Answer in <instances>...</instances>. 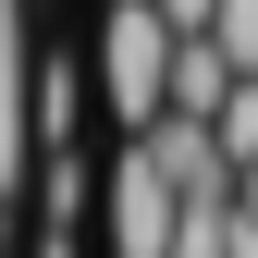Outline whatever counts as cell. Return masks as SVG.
Wrapping results in <instances>:
<instances>
[{
    "instance_id": "4",
    "label": "cell",
    "mask_w": 258,
    "mask_h": 258,
    "mask_svg": "<svg viewBox=\"0 0 258 258\" xmlns=\"http://www.w3.org/2000/svg\"><path fill=\"white\" fill-rule=\"evenodd\" d=\"M234 86H246V74H234L209 37H184V49H172V111H184V123H221V99H234Z\"/></svg>"
},
{
    "instance_id": "1",
    "label": "cell",
    "mask_w": 258,
    "mask_h": 258,
    "mask_svg": "<svg viewBox=\"0 0 258 258\" xmlns=\"http://www.w3.org/2000/svg\"><path fill=\"white\" fill-rule=\"evenodd\" d=\"M172 25L148 13V0H123V13H99V99H111V123H123V148L148 136L160 111H172Z\"/></svg>"
},
{
    "instance_id": "6",
    "label": "cell",
    "mask_w": 258,
    "mask_h": 258,
    "mask_svg": "<svg viewBox=\"0 0 258 258\" xmlns=\"http://www.w3.org/2000/svg\"><path fill=\"white\" fill-rule=\"evenodd\" d=\"M209 49L234 61L246 86H258V0H221V25H209Z\"/></svg>"
},
{
    "instance_id": "5",
    "label": "cell",
    "mask_w": 258,
    "mask_h": 258,
    "mask_svg": "<svg viewBox=\"0 0 258 258\" xmlns=\"http://www.w3.org/2000/svg\"><path fill=\"white\" fill-rule=\"evenodd\" d=\"M172 258H234V197H184V221H172Z\"/></svg>"
},
{
    "instance_id": "2",
    "label": "cell",
    "mask_w": 258,
    "mask_h": 258,
    "mask_svg": "<svg viewBox=\"0 0 258 258\" xmlns=\"http://www.w3.org/2000/svg\"><path fill=\"white\" fill-rule=\"evenodd\" d=\"M99 221H111V258H172L184 197L148 172V148H123V160H111V197H99Z\"/></svg>"
},
{
    "instance_id": "8",
    "label": "cell",
    "mask_w": 258,
    "mask_h": 258,
    "mask_svg": "<svg viewBox=\"0 0 258 258\" xmlns=\"http://www.w3.org/2000/svg\"><path fill=\"white\" fill-rule=\"evenodd\" d=\"M111 13H123V0H111Z\"/></svg>"
},
{
    "instance_id": "3",
    "label": "cell",
    "mask_w": 258,
    "mask_h": 258,
    "mask_svg": "<svg viewBox=\"0 0 258 258\" xmlns=\"http://www.w3.org/2000/svg\"><path fill=\"white\" fill-rule=\"evenodd\" d=\"M136 148H148V172L172 184V197H234V160H221V136H209V123H184V111H160V123H148Z\"/></svg>"
},
{
    "instance_id": "7",
    "label": "cell",
    "mask_w": 258,
    "mask_h": 258,
    "mask_svg": "<svg viewBox=\"0 0 258 258\" xmlns=\"http://www.w3.org/2000/svg\"><path fill=\"white\" fill-rule=\"evenodd\" d=\"M148 13L172 25V37H209V25H221V0H148Z\"/></svg>"
}]
</instances>
